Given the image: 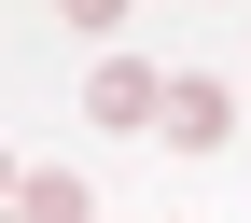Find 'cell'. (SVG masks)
<instances>
[{
  "mask_svg": "<svg viewBox=\"0 0 251 223\" xmlns=\"http://www.w3.org/2000/svg\"><path fill=\"white\" fill-rule=\"evenodd\" d=\"M0 196H14V168H0Z\"/></svg>",
  "mask_w": 251,
  "mask_h": 223,
  "instance_id": "obj_4",
  "label": "cell"
},
{
  "mask_svg": "<svg viewBox=\"0 0 251 223\" xmlns=\"http://www.w3.org/2000/svg\"><path fill=\"white\" fill-rule=\"evenodd\" d=\"M14 223H84V181H70V168H28V181H14Z\"/></svg>",
  "mask_w": 251,
  "mask_h": 223,
  "instance_id": "obj_3",
  "label": "cell"
},
{
  "mask_svg": "<svg viewBox=\"0 0 251 223\" xmlns=\"http://www.w3.org/2000/svg\"><path fill=\"white\" fill-rule=\"evenodd\" d=\"M224 125H237V98H224V84H168V140H181V153H209Z\"/></svg>",
  "mask_w": 251,
  "mask_h": 223,
  "instance_id": "obj_2",
  "label": "cell"
},
{
  "mask_svg": "<svg viewBox=\"0 0 251 223\" xmlns=\"http://www.w3.org/2000/svg\"><path fill=\"white\" fill-rule=\"evenodd\" d=\"M84 112H98V125H168V84H153L140 56H98V84H84Z\"/></svg>",
  "mask_w": 251,
  "mask_h": 223,
  "instance_id": "obj_1",
  "label": "cell"
}]
</instances>
